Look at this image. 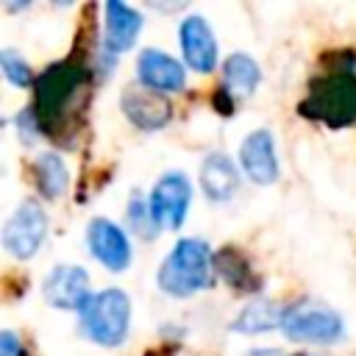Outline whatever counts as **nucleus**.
<instances>
[{
  "label": "nucleus",
  "instance_id": "obj_1",
  "mask_svg": "<svg viewBox=\"0 0 356 356\" xmlns=\"http://www.w3.org/2000/svg\"><path fill=\"white\" fill-rule=\"evenodd\" d=\"M92 97V64L78 44L67 58L50 64L33 83V114L39 128L53 142L67 145L78 131L86 103Z\"/></svg>",
  "mask_w": 356,
  "mask_h": 356
},
{
  "label": "nucleus",
  "instance_id": "obj_2",
  "mask_svg": "<svg viewBox=\"0 0 356 356\" xmlns=\"http://www.w3.org/2000/svg\"><path fill=\"white\" fill-rule=\"evenodd\" d=\"M325 58H331V67H323V72L309 81L298 111L328 128H348L356 122V56L339 50Z\"/></svg>",
  "mask_w": 356,
  "mask_h": 356
},
{
  "label": "nucleus",
  "instance_id": "obj_3",
  "mask_svg": "<svg viewBox=\"0 0 356 356\" xmlns=\"http://www.w3.org/2000/svg\"><path fill=\"white\" fill-rule=\"evenodd\" d=\"M214 256L203 239H178L159 270V286L170 298H189L211 284Z\"/></svg>",
  "mask_w": 356,
  "mask_h": 356
},
{
  "label": "nucleus",
  "instance_id": "obj_4",
  "mask_svg": "<svg viewBox=\"0 0 356 356\" xmlns=\"http://www.w3.org/2000/svg\"><path fill=\"white\" fill-rule=\"evenodd\" d=\"M131 328V300L122 289H103L89 298L81 309V331L103 348H117L125 342Z\"/></svg>",
  "mask_w": 356,
  "mask_h": 356
},
{
  "label": "nucleus",
  "instance_id": "obj_5",
  "mask_svg": "<svg viewBox=\"0 0 356 356\" xmlns=\"http://www.w3.org/2000/svg\"><path fill=\"white\" fill-rule=\"evenodd\" d=\"M281 328L289 339L312 342V345H331V342H339L345 334L342 317L334 309L312 300H298L289 309H284Z\"/></svg>",
  "mask_w": 356,
  "mask_h": 356
},
{
  "label": "nucleus",
  "instance_id": "obj_6",
  "mask_svg": "<svg viewBox=\"0 0 356 356\" xmlns=\"http://www.w3.org/2000/svg\"><path fill=\"white\" fill-rule=\"evenodd\" d=\"M47 234V214L39 200H22L3 228V245L14 259H31Z\"/></svg>",
  "mask_w": 356,
  "mask_h": 356
},
{
  "label": "nucleus",
  "instance_id": "obj_7",
  "mask_svg": "<svg viewBox=\"0 0 356 356\" xmlns=\"http://www.w3.org/2000/svg\"><path fill=\"white\" fill-rule=\"evenodd\" d=\"M189 200H192V189H189L186 175L184 172H167L150 189L147 209H150V217L159 228H178L186 217Z\"/></svg>",
  "mask_w": 356,
  "mask_h": 356
},
{
  "label": "nucleus",
  "instance_id": "obj_8",
  "mask_svg": "<svg viewBox=\"0 0 356 356\" xmlns=\"http://www.w3.org/2000/svg\"><path fill=\"white\" fill-rule=\"evenodd\" d=\"M44 300L53 309H83L89 303V273L75 264H58L44 278Z\"/></svg>",
  "mask_w": 356,
  "mask_h": 356
},
{
  "label": "nucleus",
  "instance_id": "obj_9",
  "mask_svg": "<svg viewBox=\"0 0 356 356\" xmlns=\"http://www.w3.org/2000/svg\"><path fill=\"white\" fill-rule=\"evenodd\" d=\"M120 106L128 117V122H134L142 131H156L164 128L172 117V106L164 95L147 89V86H125Z\"/></svg>",
  "mask_w": 356,
  "mask_h": 356
},
{
  "label": "nucleus",
  "instance_id": "obj_10",
  "mask_svg": "<svg viewBox=\"0 0 356 356\" xmlns=\"http://www.w3.org/2000/svg\"><path fill=\"white\" fill-rule=\"evenodd\" d=\"M86 242H89V250L95 253V259L106 267V270H114V273H122L128 264H131V245H128V236L122 234L120 225H114L111 220H103V217H95L86 228Z\"/></svg>",
  "mask_w": 356,
  "mask_h": 356
},
{
  "label": "nucleus",
  "instance_id": "obj_11",
  "mask_svg": "<svg viewBox=\"0 0 356 356\" xmlns=\"http://www.w3.org/2000/svg\"><path fill=\"white\" fill-rule=\"evenodd\" d=\"M239 164L245 170V175L259 184V186H267V184H275L278 181V159H275V142H273V134L259 128L253 131L242 147H239Z\"/></svg>",
  "mask_w": 356,
  "mask_h": 356
},
{
  "label": "nucleus",
  "instance_id": "obj_12",
  "mask_svg": "<svg viewBox=\"0 0 356 356\" xmlns=\"http://www.w3.org/2000/svg\"><path fill=\"white\" fill-rule=\"evenodd\" d=\"M136 75H139V83L164 95V92H181L184 83H186V75H184V67L161 53V50H142L139 53V61H136Z\"/></svg>",
  "mask_w": 356,
  "mask_h": 356
},
{
  "label": "nucleus",
  "instance_id": "obj_13",
  "mask_svg": "<svg viewBox=\"0 0 356 356\" xmlns=\"http://www.w3.org/2000/svg\"><path fill=\"white\" fill-rule=\"evenodd\" d=\"M181 50L195 72H211L217 67V42L203 17H186L181 22Z\"/></svg>",
  "mask_w": 356,
  "mask_h": 356
},
{
  "label": "nucleus",
  "instance_id": "obj_14",
  "mask_svg": "<svg viewBox=\"0 0 356 356\" xmlns=\"http://www.w3.org/2000/svg\"><path fill=\"white\" fill-rule=\"evenodd\" d=\"M142 31V14L111 0L106 3V33H103V47L108 56L125 53Z\"/></svg>",
  "mask_w": 356,
  "mask_h": 356
},
{
  "label": "nucleus",
  "instance_id": "obj_15",
  "mask_svg": "<svg viewBox=\"0 0 356 356\" xmlns=\"http://www.w3.org/2000/svg\"><path fill=\"white\" fill-rule=\"evenodd\" d=\"M200 186L211 203H225L239 186V172L234 161L222 153H211L200 164Z\"/></svg>",
  "mask_w": 356,
  "mask_h": 356
},
{
  "label": "nucleus",
  "instance_id": "obj_16",
  "mask_svg": "<svg viewBox=\"0 0 356 356\" xmlns=\"http://www.w3.org/2000/svg\"><path fill=\"white\" fill-rule=\"evenodd\" d=\"M214 270L220 273V278L231 286V289H236V292H250V295H256L259 289H261V275L250 267V261L245 259V253L242 250H236V248H222L220 253H214Z\"/></svg>",
  "mask_w": 356,
  "mask_h": 356
},
{
  "label": "nucleus",
  "instance_id": "obj_17",
  "mask_svg": "<svg viewBox=\"0 0 356 356\" xmlns=\"http://www.w3.org/2000/svg\"><path fill=\"white\" fill-rule=\"evenodd\" d=\"M259 81H261V70H259V64L250 56L234 53V56L225 58V64H222V83L220 86L231 97H250L256 92Z\"/></svg>",
  "mask_w": 356,
  "mask_h": 356
},
{
  "label": "nucleus",
  "instance_id": "obj_18",
  "mask_svg": "<svg viewBox=\"0 0 356 356\" xmlns=\"http://www.w3.org/2000/svg\"><path fill=\"white\" fill-rule=\"evenodd\" d=\"M281 320H284V312L278 309V303L264 300V298H256V300H250L236 314V320L231 323V328L236 334H264L270 328H278Z\"/></svg>",
  "mask_w": 356,
  "mask_h": 356
},
{
  "label": "nucleus",
  "instance_id": "obj_19",
  "mask_svg": "<svg viewBox=\"0 0 356 356\" xmlns=\"http://www.w3.org/2000/svg\"><path fill=\"white\" fill-rule=\"evenodd\" d=\"M33 178L47 200H56L67 189V164L58 153H39L33 159Z\"/></svg>",
  "mask_w": 356,
  "mask_h": 356
},
{
  "label": "nucleus",
  "instance_id": "obj_20",
  "mask_svg": "<svg viewBox=\"0 0 356 356\" xmlns=\"http://www.w3.org/2000/svg\"><path fill=\"white\" fill-rule=\"evenodd\" d=\"M128 220H131V228H134L139 236H145V239H153V236H159V231H161V228L153 222L150 209H147V200H142L139 192L131 195V203H128Z\"/></svg>",
  "mask_w": 356,
  "mask_h": 356
},
{
  "label": "nucleus",
  "instance_id": "obj_21",
  "mask_svg": "<svg viewBox=\"0 0 356 356\" xmlns=\"http://www.w3.org/2000/svg\"><path fill=\"white\" fill-rule=\"evenodd\" d=\"M0 64H3V72H6V78L14 83V86H31V83H36L33 81V72H31V67H28V61L17 53V50H0Z\"/></svg>",
  "mask_w": 356,
  "mask_h": 356
},
{
  "label": "nucleus",
  "instance_id": "obj_22",
  "mask_svg": "<svg viewBox=\"0 0 356 356\" xmlns=\"http://www.w3.org/2000/svg\"><path fill=\"white\" fill-rule=\"evenodd\" d=\"M17 128H19V139H22V142H36V136L42 134L33 108H22V111L17 114Z\"/></svg>",
  "mask_w": 356,
  "mask_h": 356
},
{
  "label": "nucleus",
  "instance_id": "obj_23",
  "mask_svg": "<svg viewBox=\"0 0 356 356\" xmlns=\"http://www.w3.org/2000/svg\"><path fill=\"white\" fill-rule=\"evenodd\" d=\"M0 356H25V348L17 339L14 331H3L0 334Z\"/></svg>",
  "mask_w": 356,
  "mask_h": 356
},
{
  "label": "nucleus",
  "instance_id": "obj_24",
  "mask_svg": "<svg viewBox=\"0 0 356 356\" xmlns=\"http://www.w3.org/2000/svg\"><path fill=\"white\" fill-rule=\"evenodd\" d=\"M211 103H214L217 114H222V117H231V114H234V97H231V95H228L222 86H217V89H214Z\"/></svg>",
  "mask_w": 356,
  "mask_h": 356
},
{
  "label": "nucleus",
  "instance_id": "obj_25",
  "mask_svg": "<svg viewBox=\"0 0 356 356\" xmlns=\"http://www.w3.org/2000/svg\"><path fill=\"white\" fill-rule=\"evenodd\" d=\"M298 356H312V353H298Z\"/></svg>",
  "mask_w": 356,
  "mask_h": 356
}]
</instances>
